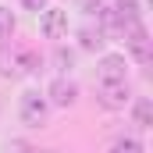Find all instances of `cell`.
<instances>
[{"mask_svg": "<svg viewBox=\"0 0 153 153\" xmlns=\"http://www.w3.org/2000/svg\"><path fill=\"white\" fill-rule=\"evenodd\" d=\"M39 57L32 50H11V46H0V75H18V71H36Z\"/></svg>", "mask_w": 153, "mask_h": 153, "instance_id": "obj_1", "label": "cell"}, {"mask_svg": "<svg viewBox=\"0 0 153 153\" xmlns=\"http://www.w3.org/2000/svg\"><path fill=\"white\" fill-rule=\"evenodd\" d=\"M46 100L39 96V93H25L22 96V121L29 125V128H43L46 125Z\"/></svg>", "mask_w": 153, "mask_h": 153, "instance_id": "obj_2", "label": "cell"}, {"mask_svg": "<svg viewBox=\"0 0 153 153\" xmlns=\"http://www.w3.org/2000/svg\"><path fill=\"white\" fill-rule=\"evenodd\" d=\"M39 29H43V36H46V39H61L64 32H68V11H61V7H50V11L43 14Z\"/></svg>", "mask_w": 153, "mask_h": 153, "instance_id": "obj_3", "label": "cell"}, {"mask_svg": "<svg viewBox=\"0 0 153 153\" xmlns=\"http://www.w3.org/2000/svg\"><path fill=\"white\" fill-rule=\"evenodd\" d=\"M100 103L111 107V111L125 107L128 103V82H103L100 85Z\"/></svg>", "mask_w": 153, "mask_h": 153, "instance_id": "obj_4", "label": "cell"}, {"mask_svg": "<svg viewBox=\"0 0 153 153\" xmlns=\"http://www.w3.org/2000/svg\"><path fill=\"white\" fill-rule=\"evenodd\" d=\"M46 96H50V103H57V107H71L75 96H78V85L68 82V78H57V82H50Z\"/></svg>", "mask_w": 153, "mask_h": 153, "instance_id": "obj_5", "label": "cell"}, {"mask_svg": "<svg viewBox=\"0 0 153 153\" xmlns=\"http://www.w3.org/2000/svg\"><path fill=\"white\" fill-rule=\"evenodd\" d=\"M100 82H125V57H103L100 61Z\"/></svg>", "mask_w": 153, "mask_h": 153, "instance_id": "obj_6", "label": "cell"}, {"mask_svg": "<svg viewBox=\"0 0 153 153\" xmlns=\"http://www.w3.org/2000/svg\"><path fill=\"white\" fill-rule=\"evenodd\" d=\"M111 22H114L117 29H121V25H128V22H139V0H117Z\"/></svg>", "mask_w": 153, "mask_h": 153, "instance_id": "obj_7", "label": "cell"}, {"mask_svg": "<svg viewBox=\"0 0 153 153\" xmlns=\"http://www.w3.org/2000/svg\"><path fill=\"white\" fill-rule=\"evenodd\" d=\"M14 36V14L7 7H0V39H11Z\"/></svg>", "mask_w": 153, "mask_h": 153, "instance_id": "obj_8", "label": "cell"}, {"mask_svg": "<svg viewBox=\"0 0 153 153\" xmlns=\"http://www.w3.org/2000/svg\"><path fill=\"white\" fill-rule=\"evenodd\" d=\"M111 153H143V143H135V139H117Z\"/></svg>", "mask_w": 153, "mask_h": 153, "instance_id": "obj_9", "label": "cell"}, {"mask_svg": "<svg viewBox=\"0 0 153 153\" xmlns=\"http://www.w3.org/2000/svg\"><path fill=\"white\" fill-rule=\"evenodd\" d=\"M150 117H153V103L150 100H139V103H135V121H139V125H150Z\"/></svg>", "mask_w": 153, "mask_h": 153, "instance_id": "obj_10", "label": "cell"}, {"mask_svg": "<svg viewBox=\"0 0 153 153\" xmlns=\"http://www.w3.org/2000/svg\"><path fill=\"white\" fill-rule=\"evenodd\" d=\"M100 43H103V36H100V29H96V32H89V29L82 32V46H85V50H93V46H100Z\"/></svg>", "mask_w": 153, "mask_h": 153, "instance_id": "obj_11", "label": "cell"}, {"mask_svg": "<svg viewBox=\"0 0 153 153\" xmlns=\"http://www.w3.org/2000/svg\"><path fill=\"white\" fill-rule=\"evenodd\" d=\"M25 11H46V0H22Z\"/></svg>", "mask_w": 153, "mask_h": 153, "instance_id": "obj_12", "label": "cell"}, {"mask_svg": "<svg viewBox=\"0 0 153 153\" xmlns=\"http://www.w3.org/2000/svg\"><path fill=\"white\" fill-rule=\"evenodd\" d=\"M7 153H29L25 143H7Z\"/></svg>", "mask_w": 153, "mask_h": 153, "instance_id": "obj_13", "label": "cell"}, {"mask_svg": "<svg viewBox=\"0 0 153 153\" xmlns=\"http://www.w3.org/2000/svg\"><path fill=\"white\" fill-rule=\"evenodd\" d=\"M39 153H46V150H39Z\"/></svg>", "mask_w": 153, "mask_h": 153, "instance_id": "obj_14", "label": "cell"}]
</instances>
